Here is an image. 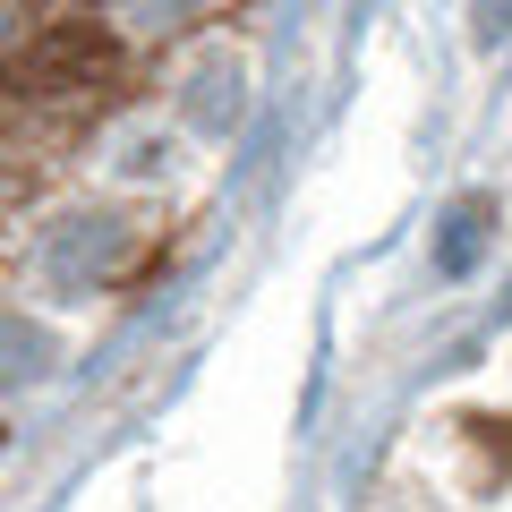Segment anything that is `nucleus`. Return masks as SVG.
Listing matches in <instances>:
<instances>
[{
	"label": "nucleus",
	"instance_id": "nucleus-4",
	"mask_svg": "<svg viewBox=\"0 0 512 512\" xmlns=\"http://www.w3.org/2000/svg\"><path fill=\"white\" fill-rule=\"evenodd\" d=\"M111 171L120 180H163L171 171V128H120L111 137Z\"/></svg>",
	"mask_w": 512,
	"mask_h": 512
},
{
	"label": "nucleus",
	"instance_id": "nucleus-5",
	"mask_svg": "<svg viewBox=\"0 0 512 512\" xmlns=\"http://www.w3.org/2000/svg\"><path fill=\"white\" fill-rule=\"evenodd\" d=\"M52 359H60V350H52V333H43L35 325V316H9V384H35V376H52Z\"/></svg>",
	"mask_w": 512,
	"mask_h": 512
},
{
	"label": "nucleus",
	"instance_id": "nucleus-6",
	"mask_svg": "<svg viewBox=\"0 0 512 512\" xmlns=\"http://www.w3.org/2000/svg\"><path fill=\"white\" fill-rule=\"evenodd\" d=\"M504 9L512 0H478V43H504Z\"/></svg>",
	"mask_w": 512,
	"mask_h": 512
},
{
	"label": "nucleus",
	"instance_id": "nucleus-1",
	"mask_svg": "<svg viewBox=\"0 0 512 512\" xmlns=\"http://www.w3.org/2000/svg\"><path fill=\"white\" fill-rule=\"evenodd\" d=\"M171 111H180L188 137H231L239 111H248V60L231 43H205V52L180 60V86H171Z\"/></svg>",
	"mask_w": 512,
	"mask_h": 512
},
{
	"label": "nucleus",
	"instance_id": "nucleus-2",
	"mask_svg": "<svg viewBox=\"0 0 512 512\" xmlns=\"http://www.w3.org/2000/svg\"><path fill=\"white\" fill-rule=\"evenodd\" d=\"M120 256H128V231L111 214H69V222H52V239H43V274L69 282V291H86V282H103Z\"/></svg>",
	"mask_w": 512,
	"mask_h": 512
},
{
	"label": "nucleus",
	"instance_id": "nucleus-3",
	"mask_svg": "<svg viewBox=\"0 0 512 512\" xmlns=\"http://www.w3.org/2000/svg\"><path fill=\"white\" fill-rule=\"evenodd\" d=\"M487 248H495V197H444V214H436V274L444 282H470L478 265H487Z\"/></svg>",
	"mask_w": 512,
	"mask_h": 512
}]
</instances>
